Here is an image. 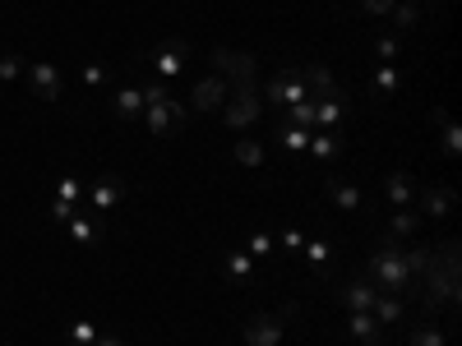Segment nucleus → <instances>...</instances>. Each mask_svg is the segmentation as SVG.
I'll return each instance as SVG.
<instances>
[{
  "instance_id": "nucleus-39",
  "label": "nucleus",
  "mask_w": 462,
  "mask_h": 346,
  "mask_svg": "<svg viewBox=\"0 0 462 346\" xmlns=\"http://www.w3.org/2000/svg\"><path fill=\"white\" fill-rule=\"evenodd\" d=\"M47 213H51V222H56V226H65V222H69L74 213H79V208H74V204H60V199H56V204H51Z\"/></svg>"
},
{
  "instance_id": "nucleus-37",
  "label": "nucleus",
  "mask_w": 462,
  "mask_h": 346,
  "mask_svg": "<svg viewBox=\"0 0 462 346\" xmlns=\"http://www.w3.org/2000/svg\"><path fill=\"white\" fill-rule=\"evenodd\" d=\"M398 60V37H379V65H393Z\"/></svg>"
},
{
  "instance_id": "nucleus-10",
  "label": "nucleus",
  "mask_w": 462,
  "mask_h": 346,
  "mask_svg": "<svg viewBox=\"0 0 462 346\" xmlns=\"http://www.w3.org/2000/svg\"><path fill=\"white\" fill-rule=\"evenodd\" d=\"M28 88L42 97V102H60V69L51 60H28Z\"/></svg>"
},
{
  "instance_id": "nucleus-7",
  "label": "nucleus",
  "mask_w": 462,
  "mask_h": 346,
  "mask_svg": "<svg viewBox=\"0 0 462 346\" xmlns=\"http://www.w3.org/2000/svg\"><path fill=\"white\" fill-rule=\"evenodd\" d=\"M125 195H130V185L121 180V176H102L93 189H84V199H88V208L102 217V213H116L125 204Z\"/></svg>"
},
{
  "instance_id": "nucleus-14",
  "label": "nucleus",
  "mask_w": 462,
  "mask_h": 346,
  "mask_svg": "<svg viewBox=\"0 0 462 346\" xmlns=\"http://www.w3.org/2000/svg\"><path fill=\"white\" fill-rule=\"evenodd\" d=\"M324 189L333 195V204H337L342 213H361V208H365L361 185H352V180H342V176H324Z\"/></svg>"
},
{
  "instance_id": "nucleus-5",
  "label": "nucleus",
  "mask_w": 462,
  "mask_h": 346,
  "mask_svg": "<svg viewBox=\"0 0 462 346\" xmlns=\"http://www.w3.org/2000/svg\"><path fill=\"white\" fill-rule=\"evenodd\" d=\"M263 111H268V106H263L259 88H231V97L222 102V121H226L231 130H250Z\"/></svg>"
},
{
  "instance_id": "nucleus-33",
  "label": "nucleus",
  "mask_w": 462,
  "mask_h": 346,
  "mask_svg": "<svg viewBox=\"0 0 462 346\" xmlns=\"http://www.w3.org/2000/svg\"><path fill=\"white\" fill-rule=\"evenodd\" d=\"M389 14H393V23H398V28H416V23H420V10L411 5V0H398V5H393Z\"/></svg>"
},
{
  "instance_id": "nucleus-24",
  "label": "nucleus",
  "mask_w": 462,
  "mask_h": 346,
  "mask_svg": "<svg viewBox=\"0 0 462 346\" xmlns=\"http://www.w3.org/2000/svg\"><path fill=\"white\" fill-rule=\"evenodd\" d=\"M250 273H254V259H250L245 250H231V254H226V278L241 287V282H250Z\"/></svg>"
},
{
  "instance_id": "nucleus-8",
  "label": "nucleus",
  "mask_w": 462,
  "mask_h": 346,
  "mask_svg": "<svg viewBox=\"0 0 462 346\" xmlns=\"http://www.w3.org/2000/svg\"><path fill=\"white\" fill-rule=\"evenodd\" d=\"M231 97V84L222 79V74H208V79H199L195 84V93H189V111H195V115H208V111H222V102Z\"/></svg>"
},
{
  "instance_id": "nucleus-19",
  "label": "nucleus",
  "mask_w": 462,
  "mask_h": 346,
  "mask_svg": "<svg viewBox=\"0 0 462 346\" xmlns=\"http://www.w3.org/2000/svg\"><path fill=\"white\" fill-rule=\"evenodd\" d=\"M65 231H69L74 245H93V241L102 236V217H97V213H74V217L65 222Z\"/></svg>"
},
{
  "instance_id": "nucleus-16",
  "label": "nucleus",
  "mask_w": 462,
  "mask_h": 346,
  "mask_svg": "<svg viewBox=\"0 0 462 346\" xmlns=\"http://www.w3.org/2000/svg\"><path fill=\"white\" fill-rule=\"evenodd\" d=\"M383 195H389L393 208H411L416 204V180L407 171H389V176H383Z\"/></svg>"
},
{
  "instance_id": "nucleus-13",
  "label": "nucleus",
  "mask_w": 462,
  "mask_h": 346,
  "mask_svg": "<svg viewBox=\"0 0 462 346\" xmlns=\"http://www.w3.org/2000/svg\"><path fill=\"white\" fill-rule=\"evenodd\" d=\"M346 332H352L361 346H379L389 328H383V323H379L370 310H352V314H346Z\"/></svg>"
},
{
  "instance_id": "nucleus-30",
  "label": "nucleus",
  "mask_w": 462,
  "mask_h": 346,
  "mask_svg": "<svg viewBox=\"0 0 462 346\" xmlns=\"http://www.w3.org/2000/svg\"><path fill=\"white\" fill-rule=\"evenodd\" d=\"M143 121H148V130L158 134V139H167V134L176 130V121H171L167 111H158V106H143Z\"/></svg>"
},
{
  "instance_id": "nucleus-15",
  "label": "nucleus",
  "mask_w": 462,
  "mask_h": 346,
  "mask_svg": "<svg viewBox=\"0 0 462 346\" xmlns=\"http://www.w3.org/2000/svg\"><path fill=\"white\" fill-rule=\"evenodd\" d=\"M305 152H310V158H319V162H333V158H342V152H346V139H342V130H315Z\"/></svg>"
},
{
  "instance_id": "nucleus-3",
  "label": "nucleus",
  "mask_w": 462,
  "mask_h": 346,
  "mask_svg": "<svg viewBox=\"0 0 462 346\" xmlns=\"http://www.w3.org/2000/svg\"><path fill=\"white\" fill-rule=\"evenodd\" d=\"M213 69L231 88H259V60L250 51H231V47H213Z\"/></svg>"
},
{
  "instance_id": "nucleus-28",
  "label": "nucleus",
  "mask_w": 462,
  "mask_h": 346,
  "mask_svg": "<svg viewBox=\"0 0 462 346\" xmlns=\"http://www.w3.org/2000/svg\"><path fill=\"white\" fill-rule=\"evenodd\" d=\"M236 162L241 167H263V143L259 139H236Z\"/></svg>"
},
{
  "instance_id": "nucleus-21",
  "label": "nucleus",
  "mask_w": 462,
  "mask_h": 346,
  "mask_svg": "<svg viewBox=\"0 0 462 346\" xmlns=\"http://www.w3.org/2000/svg\"><path fill=\"white\" fill-rule=\"evenodd\" d=\"M420 226H426V217H420L416 208H393V217H389V236H393V241H411Z\"/></svg>"
},
{
  "instance_id": "nucleus-35",
  "label": "nucleus",
  "mask_w": 462,
  "mask_h": 346,
  "mask_svg": "<svg viewBox=\"0 0 462 346\" xmlns=\"http://www.w3.org/2000/svg\"><path fill=\"white\" fill-rule=\"evenodd\" d=\"M245 254H250V259H259V254H273V236H268V231H254Z\"/></svg>"
},
{
  "instance_id": "nucleus-31",
  "label": "nucleus",
  "mask_w": 462,
  "mask_h": 346,
  "mask_svg": "<svg viewBox=\"0 0 462 346\" xmlns=\"http://www.w3.org/2000/svg\"><path fill=\"white\" fill-rule=\"evenodd\" d=\"M56 199H60V204H74V208H79V199H84V180H79V176H65V180L56 185Z\"/></svg>"
},
{
  "instance_id": "nucleus-6",
  "label": "nucleus",
  "mask_w": 462,
  "mask_h": 346,
  "mask_svg": "<svg viewBox=\"0 0 462 346\" xmlns=\"http://www.w3.org/2000/svg\"><path fill=\"white\" fill-rule=\"evenodd\" d=\"M310 93H305L300 84H296V74H291V65H282L273 79L263 84V106H273V111H287L291 102H305Z\"/></svg>"
},
{
  "instance_id": "nucleus-12",
  "label": "nucleus",
  "mask_w": 462,
  "mask_h": 346,
  "mask_svg": "<svg viewBox=\"0 0 462 346\" xmlns=\"http://www.w3.org/2000/svg\"><path fill=\"white\" fill-rule=\"evenodd\" d=\"M185 60H189V42H167L162 51H152V56H148L152 74H158L162 84H171V79H176V74L185 69Z\"/></svg>"
},
{
  "instance_id": "nucleus-42",
  "label": "nucleus",
  "mask_w": 462,
  "mask_h": 346,
  "mask_svg": "<svg viewBox=\"0 0 462 346\" xmlns=\"http://www.w3.org/2000/svg\"><path fill=\"white\" fill-rule=\"evenodd\" d=\"M93 346H125V341H121V337H116V332H102V337H97Z\"/></svg>"
},
{
  "instance_id": "nucleus-1",
  "label": "nucleus",
  "mask_w": 462,
  "mask_h": 346,
  "mask_svg": "<svg viewBox=\"0 0 462 346\" xmlns=\"http://www.w3.org/2000/svg\"><path fill=\"white\" fill-rule=\"evenodd\" d=\"M457 296H462V245L457 236L439 241L430 250V268L420 273V310H426V319H435V310H457Z\"/></svg>"
},
{
  "instance_id": "nucleus-32",
  "label": "nucleus",
  "mask_w": 462,
  "mask_h": 346,
  "mask_svg": "<svg viewBox=\"0 0 462 346\" xmlns=\"http://www.w3.org/2000/svg\"><path fill=\"white\" fill-rule=\"evenodd\" d=\"M435 121H439V139H444V152H462V134H457V125L448 121L444 111L435 115Z\"/></svg>"
},
{
  "instance_id": "nucleus-40",
  "label": "nucleus",
  "mask_w": 462,
  "mask_h": 346,
  "mask_svg": "<svg viewBox=\"0 0 462 346\" xmlns=\"http://www.w3.org/2000/svg\"><path fill=\"white\" fill-rule=\"evenodd\" d=\"M393 5H398V0H361V10H365V14H379V19L389 14Z\"/></svg>"
},
{
  "instance_id": "nucleus-11",
  "label": "nucleus",
  "mask_w": 462,
  "mask_h": 346,
  "mask_svg": "<svg viewBox=\"0 0 462 346\" xmlns=\"http://www.w3.org/2000/svg\"><path fill=\"white\" fill-rule=\"evenodd\" d=\"M420 217H448L457 208V195L448 185H426V189H416V204H411Z\"/></svg>"
},
{
  "instance_id": "nucleus-9",
  "label": "nucleus",
  "mask_w": 462,
  "mask_h": 346,
  "mask_svg": "<svg viewBox=\"0 0 462 346\" xmlns=\"http://www.w3.org/2000/svg\"><path fill=\"white\" fill-rule=\"evenodd\" d=\"M291 74H296V84L310 93V97H337V93H342L328 65H315V60H310V65H291Z\"/></svg>"
},
{
  "instance_id": "nucleus-20",
  "label": "nucleus",
  "mask_w": 462,
  "mask_h": 346,
  "mask_svg": "<svg viewBox=\"0 0 462 346\" xmlns=\"http://www.w3.org/2000/svg\"><path fill=\"white\" fill-rule=\"evenodd\" d=\"M370 314H374L383 328H393V323H402V319H407V300H402V296H383V291H379V296H374V305H370Z\"/></svg>"
},
{
  "instance_id": "nucleus-27",
  "label": "nucleus",
  "mask_w": 462,
  "mask_h": 346,
  "mask_svg": "<svg viewBox=\"0 0 462 346\" xmlns=\"http://www.w3.org/2000/svg\"><path fill=\"white\" fill-rule=\"evenodd\" d=\"M287 121L315 134V97H305V102H291V106H287Z\"/></svg>"
},
{
  "instance_id": "nucleus-22",
  "label": "nucleus",
  "mask_w": 462,
  "mask_h": 346,
  "mask_svg": "<svg viewBox=\"0 0 462 346\" xmlns=\"http://www.w3.org/2000/svg\"><path fill=\"white\" fill-rule=\"evenodd\" d=\"M111 106H116L121 121H139V115H143V93L139 88H121V93L111 97Z\"/></svg>"
},
{
  "instance_id": "nucleus-18",
  "label": "nucleus",
  "mask_w": 462,
  "mask_h": 346,
  "mask_svg": "<svg viewBox=\"0 0 462 346\" xmlns=\"http://www.w3.org/2000/svg\"><path fill=\"white\" fill-rule=\"evenodd\" d=\"M346 115V93L337 97H315V130H337Z\"/></svg>"
},
{
  "instance_id": "nucleus-2",
  "label": "nucleus",
  "mask_w": 462,
  "mask_h": 346,
  "mask_svg": "<svg viewBox=\"0 0 462 346\" xmlns=\"http://www.w3.org/2000/svg\"><path fill=\"white\" fill-rule=\"evenodd\" d=\"M365 278H370L383 296H416V291H420L416 278H411V268H407V259H402V241H393V236H383V241L374 245Z\"/></svg>"
},
{
  "instance_id": "nucleus-4",
  "label": "nucleus",
  "mask_w": 462,
  "mask_h": 346,
  "mask_svg": "<svg viewBox=\"0 0 462 346\" xmlns=\"http://www.w3.org/2000/svg\"><path fill=\"white\" fill-rule=\"evenodd\" d=\"M300 314V305L291 300V305H282L278 314H250V323H245V341L250 346H278L282 341V332H287V319H296Z\"/></svg>"
},
{
  "instance_id": "nucleus-29",
  "label": "nucleus",
  "mask_w": 462,
  "mask_h": 346,
  "mask_svg": "<svg viewBox=\"0 0 462 346\" xmlns=\"http://www.w3.org/2000/svg\"><path fill=\"white\" fill-rule=\"evenodd\" d=\"M97 337H102V328L88 323V319H74V323H69V346H93Z\"/></svg>"
},
{
  "instance_id": "nucleus-38",
  "label": "nucleus",
  "mask_w": 462,
  "mask_h": 346,
  "mask_svg": "<svg viewBox=\"0 0 462 346\" xmlns=\"http://www.w3.org/2000/svg\"><path fill=\"white\" fill-rule=\"evenodd\" d=\"M305 259H310V263H328V241H305Z\"/></svg>"
},
{
  "instance_id": "nucleus-25",
  "label": "nucleus",
  "mask_w": 462,
  "mask_h": 346,
  "mask_svg": "<svg viewBox=\"0 0 462 346\" xmlns=\"http://www.w3.org/2000/svg\"><path fill=\"white\" fill-rule=\"evenodd\" d=\"M278 139H282L287 152H305V148H310V130H300V125H291V121L278 125Z\"/></svg>"
},
{
  "instance_id": "nucleus-23",
  "label": "nucleus",
  "mask_w": 462,
  "mask_h": 346,
  "mask_svg": "<svg viewBox=\"0 0 462 346\" xmlns=\"http://www.w3.org/2000/svg\"><path fill=\"white\" fill-rule=\"evenodd\" d=\"M448 323H411V346H444Z\"/></svg>"
},
{
  "instance_id": "nucleus-17",
  "label": "nucleus",
  "mask_w": 462,
  "mask_h": 346,
  "mask_svg": "<svg viewBox=\"0 0 462 346\" xmlns=\"http://www.w3.org/2000/svg\"><path fill=\"white\" fill-rule=\"evenodd\" d=\"M374 296H379V287H374L370 278H361V282H346V287H337V300L346 305V310H370V305H374Z\"/></svg>"
},
{
  "instance_id": "nucleus-41",
  "label": "nucleus",
  "mask_w": 462,
  "mask_h": 346,
  "mask_svg": "<svg viewBox=\"0 0 462 346\" xmlns=\"http://www.w3.org/2000/svg\"><path fill=\"white\" fill-rule=\"evenodd\" d=\"M84 84H88V88H102V84H106V69H102V65H84Z\"/></svg>"
},
{
  "instance_id": "nucleus-26",
  "label": "nucleus",
  "mask_w": 462,
  "mask_h": 346,
  "mask_svg": "<svg viewBox=\"0 0 462 346\" xmlns=\"http://www.w3.org/2000/svg\"><path fill=\"white\" fill-rule=\"evenodd\" d=\"M398 84H402L398 65H379V69H374V97H393V93H398Z\"/></svg>"
},
{
  "instance_id": "nucleus-34",
  "label": "nucleus",
  "mask_w": 462,
  "mask_h": 346,
  "mask_svg": "<svg viewBox=\"0 0 462 346\" xmlns=\"http://www.w3.org/2000/svg\"><path fill=\"white\" fill-rule=\"evenodd\" d=\"M23 69H28V60H23V56H14V51H10V56H0V79H5V84H14Z\"/></svg>"
},
{
  "instance_id": "nucleus-36",
  "label": "nucleus",
  "mask_w": 462,
  "mask_h": 346,
  "mask_svg": "<svg viewBox=\"0 0 462 346\" xmlns=\"http://www.w3.org/2000/svg\"><path fill=\"white\" fill-rule=\"evenodd\" d=\"M278 245H282L287 254H296V250H305V236H300V231H296V226H287V231H282V236H278Z\"/></svg>"
}]
</instances>
